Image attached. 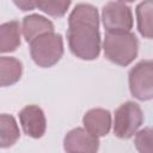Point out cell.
<instances>
[{"instance_id":"1","label":"cell","mask_w":153,"mask_h":153,"mask_svg":"<svg viewBox=\"0 0 153 153\" xmlns=\"http://www.w3.org/2000/svg\"><path fill=\"white\" fill-rule=\"evenodd\" d=\"M67 42L71 53L81 60H94L100 53L99 14L91 4H76L68 17Z\"/></svg>"},{"instance_id":"2","label":"cell","mask_w":153,"mask_h":153,"mask_svg":"<svg viewBox=\"0 0 153 153\" xmlns=\"http://www.w3.org/2000/svg\"><path fill=\"white\" fill-rule=\"evenodd\" d=\"M105 57L115 65H130L139 51V42L133 32H106L103 41Z\"/></svg>"},{"instance_id":"3","label":"cell","mask_w":153,"mask_h":153,"mask_svg":"<svg viewBox=\"0 0 153 153\" xmlns=\"http://www.w3.org/2000/svg\"><path fill=\"white\" fill-rule=\"evenodd\" d=\"M30 55L33 62L43 68L56 65L63 55V39L60 33L49 32L30 42Z\"/></svg>"},{"instance_id":"4","label":"cell","mask_w":153,"mask_h":153,"mask_svg":"<svg viewBox=\"0 0 153 153\" xmlns=\"http://www.w3.org/2000/svg\"><path fill=\"white\" fill-rule=\"evenodd\" d=\"M143 123V112L137 103L126 102L115 111L114 134L120 139H130Z\"/></svg>"},{"instance_id":"5","label":"cell","mask_w":153,"mask_h":153,"mask_svg":"<svg viewBox=\"0 0 153 153\" xmlns=\"http://www.w3.org/2000/svg\"><path fill=\"white\" fill-rule=\"evenodd\" d=\"M129 90L134 98L146 102L153 98V63L151 60L137 62L128 74Z\"/></svg>"},{"instance_id":"6","label":"cell","mask_w":153,"mask_h":153,"mask_svg":"<svg viewBox=\"0 0 153 153\" xmlns=\"http://www.w3.org/2000/svg\"><path fill=\"white\" fill-rule=\"evenodd\" d=\"M102 22L106 32H130L133 27L131 8L122 1H109L102 8Z\"/></svg>"},{"instance_id":"7","label":"cell","mask_w":153,"mask_h":153,"mask_svg":"<svg viewBox=\"0 0 153 153\" xmlns=\"http://www.w3.org/2000/svg\"><path fill=\"white\" fill-rule=\"evenodd\" d=\"M63 148L66 153H97L99 140L84 128H74L66 134Z\"/></svg>"},{"instance_id":"8","label":"cell","mask_w":153,"mask_h":153,"mask_svg":"<svg viewBox=\"0 0 153 153\" xmlns=\"http://www.w3.org/2000/svg\"><path fill=\"white\" fill-rule=\"evenodd\" d=\"M19 122L23 131L33 139H39L47 129V120L43 110L35 104L26 105L19 111Z\"/></svg>"},{"instance_id":"9","label":"cell","mask_w":153,"mask_h":153,"mask_svg":"<svg viewBox=\"0 0 153 153\" xmlns=\"http://www.w3.org/2000/svg\"><path fill=\"white\" fill-rule=\"evenodd\" d=\"M84 129L96 137L105 136L111 128V114L102 108L88 110L82 117Z\"/></svg>"},{"instance_id":"10","label":"cell","mask_w":153,"mask_h":153,"mask_svg":"<svg viewBox=\"0 0 153 153\" xmlns=\"http://www.w3.org/2000/svg\"><path fill=\"white\" fill-rule=\"evenodd\" d=\"M20 27L23 36L27 43L32 42L42 35L54 32V24L48 18L36 13L24 17Z\"/></svg>"},{"instance_id":"11","label":"cell","mask_w":153,"mask_h":153,"mask_svg":"<svg viewBox=\"0 0 153 153\" xmlns=\"http://www.w3.org/2000/svg\"><path fill=\"white\" fill-rule=\"evenodd\" d=\"M22 27L17 20L0 24V54L14 51L20 45Z\"/></svg>"},{"instance_id":"12","label":"cell","mask_w":153,"mask_h":153,"mask_svg":"<svg viewBox=\"0 0 153 153\" xmlns=\"http://www.w3.org/2000/svg\"><path fill=\"white\" fill-rule=\"evenodd\" d=\"M23 74L22 62L12 56H0V87L18 82Z\"/></svg>"},{"instance_id":"13","label":"cell","mask_w":153,"mask_h":153,"mask_svg":"<svg viewBox=\"0 0 153 153\" xmlns=\"http://www.w3.org/2000/svg\"><path fill=\"white\" fill-rule=\"evenodd\" d=\"M20 136L16 118L8 114H0V148L13 146Z\"/></svg>"},{"instance_id":"14","label":"cell","mask_w":153,"mask_h":153,"mask_svg":"<svg viewBox=\"0 0 153 153\" xmlns=\"http://www.w3.org/2000/svg\"><path fill=\"white\" fill-rule=\"evenodd\" d=\"M152 1H143L136 6L137 30L145 38H152Z\"/></svg>"},{"instance_id":"15","label":"cell","mask_w":153,"mask_h":153,"mask_svg":"<svg viewBox=\"0 0 153 153\" xmlns=\"http://www.w3.org/2000/svg\"><path fill=\"white\" fill-rule=\"evenodd\" d=\"M35 2L37 8L55 18L63 17L71 6V1L66 0H38Z\"/></svg>"},{"instance_id":"16","label":"cell","mask_w":153,"mask_h":153,"mask_svg":"<svg viewBox=\"0 0 153 153\" xmlns=\"http://www.w3.org/2000/svg\"><path fill=\"white\" fill-rule=\"evenodd\" d=\"M134 143L139 153H152V129L146 127L136 131Z\"/></svg>"},{"instance_id":"17","label":"cell","mask_w":153,"mask_h":153,"mask_svg":"<svg viewBox=\"0 0 153 153\" xmlns=\"http://www.w3.org/2000/svg\"><path fill=\"white\" fill-rule=\"evenodd\" d=\"M14 5L18 6L22 11H30V10H33L36 8V2L35 1H14Z\"/></svg>"}]
</instances>
